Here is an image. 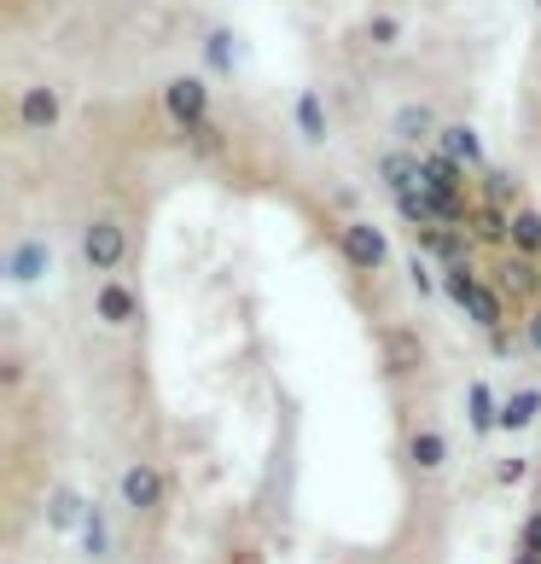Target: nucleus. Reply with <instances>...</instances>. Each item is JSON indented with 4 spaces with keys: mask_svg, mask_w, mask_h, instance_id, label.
<instances>
[{
    "mask_svg": "<svg viewBox=\"0 0 541 564\" xmlns=\"http://www.w3.org/2000/svg\"><path fill=\"white\" fill-rule=\"evenodd\" d=\"M443 291H448V303H454V308H466V321H472V326H484V332H489V338H495V332H507V291H501V285H489L484 274H472V262L443 268Z\"/></svg>",
    "mask_w": 541,
    "mask_h": 564,
    "instance_id": "1",
    "label": "nucleus"
},
{
    "mask_svg": "<svg viewBox=\"0 0 541 564\" xmlns=\"http://www.w3.org/2000/svg\"><path fill=\"white\" fill-rule=\"evenodd\" d=\"M117 495L134 518H158L163 500H170V484H163L158 459H129V466L117 471Z\"/></svg>",
    "mask_w": 541,
    "mask_h": 564,
    "instance_id": "2",
    "label": "nucleus"
},
{
    "mask_svg": "<svg viewBox=\"0 0 541 564\" xmlns=\"http://www.w3.org/2000/svg\"><path fill=\"white\" fill-rule=\"evenodd\" d=\"M82 262L111 280L117 268L129 262V227H122L117 216H94L88 227H82Z\"/></svg>",
    "mask_w": 541,
    "mask_h": 564,
    "instance_id": "3",
    "label": "nucleus"
},
{
    "mask_svg": "<svg viewBox=\"0 0 541 564\" xmlns=\"http://www.w3.org/2000/svg\"><path fill=\"white\" fill-rule=\"evenodd\" d=\"M338 250H344V262L356 268V274H385V262H390V239H385V227L379 221H344L338 227Z\"/></svg>",
    "mask_w": 541,
    "mask_h": 564,
    "instance_id": "4",
    "label": "nucleus"
},
{
    "mask_svg": "<svg viewBox=\"0 0 541 564\" xmlns=\"http://www.w3.org/2000/svg\"><path fill=\"white\" fill-rule=\"evenodd\" d=\"M163 111H170L175 129H204L210 122V88H204V76H175V82H163Z\"/></svg>",
    "mask_w": 541,
    "mask_h": 564,
    "instance_id": "5",
    "label": "nucleus"
},
{
    "mask_svg": "<svg viewBox=\"0 0 541 564\" xmlns=\"http://www.w3.org/2000/svg\"><path fill=\"white\" fill-rule=\"evenodd\" d=\"M379 355H385V372L390 379H413V372L425 367V338H420V326H408V321H397V326H385L379 332Z\"/></svg>",
    "mask_w": 541,
    "mask_h": 564,
    "instance_id": "6",
    "label": "nucleus"
},
{
    "mask_svg": "<svg viewBox=\"0 0 541 564\" xmlns=\"http://www.w3.org/2000/svg\"><path fill=\"white\" fill-rule=\"evenodd\" d=\"M94 321L106 326V332H129L134 321H140V291L129 285V280H99L94 285Z\"/></svg>",
    "mask_w": 541,
    "mask_h": 564,
    "instance_id": "7",
    "label": "nucleus"
},
{
    "mask_svg": "<svg viewBox=\"0 0 541 564\" xmlns=\"http://www.w3.org/2000/svg\"><path fill=\"white\" fill-rule=\"evenodd\" d=\"M58 117H65V99H58V88H47V82H35V88L18 94V122H24L30 134L58 129Z\"/></svg>",
    "mask_w": 541,
    "mask_h": 564,
    "instance_id": "8",
    "label": "nucleus"
},
{
    "mask_svg": "<svg viewBox=\"0 0 541 564\" xmlns=\"http://www.w3.org/2000/svg\"><path fill=\"white\" fill-rule=\"evenodd\" d=\"M390 134H397V145H408V152H420V145L436 134H443V122H436L431 106H420V99H408V106H397V117H390Z\"/></svg>",
    "mask_w": 541,
    "mask_h": 564,
    "instance_id": "9",
    "label": "nucleus"
},
{
    "mask_svg": "<svg viewBox=\"0 0 541 564\" xmlns=\"http://www.w3.org/2000/svg\"><path fill=\"white\" fill-rule=\"evenodd\" d=\"M88 495H82L76 484H53L47 489V530L53 535H71V530H82V524H88Z\"/></svg>",
    "mask_w": 541,
    "mask_h": 564,
    "instance_id": "10",
    "label": "nucleus"
},
{
    "mask_svg": "<svg viewBox=\"0 0 541 564\" xmlns=\"http://www.w3.org/2000/svg\"><path fill=\"white\" fill-rule=\"evenodd\" d=\"M436 152L448 163H461V170H484V140H477V129H466V122H443Z\"/></svg>",
    "mask_w": 541,
    "mask_h": 564,
    "instance_id": "11",
    "label": "nucleus"
},
{
    "mask_svg": "<svg viewBox=\"0 0 541 564\" xmlns=\"http://www.w3.org/2000/svg\"><path fill=\"white\" fill-rule=\"evenodd\" d=\"M408 459H413V471H420V477L443 471V466H448V436L436 431V425H413V436H408Z\"/></svg>",
    "mask_w": 541,
    "mask_h": 564,
    "instance_id": "12",
    "label": "nucleus"
},
{
    "mask_svg": "<svg viewBox=\"0 0 541 564\" xmlns=\"http://www.w3.org/2000/svg\"><path fill=\"white\" fill-rule=\"evenodd\" d=\"M495 285H501L507 297H535V291H541V274H535V262H530V257L507 250L501 268H495Z\"/></svg>",
    "mask_w": 541,
    "mask_h": 564,
    "instance_id": "13",
    "label": "nucleus"
},
{
    "mask_svg": "<svg viewBox=\"0 0 541 564\" xmlns=\"http://www.w3.org/2000/svg\"><path fill=\"white\" fill-rule=\"evenodd\" d=\"M47 262H53L47 239H18V245H12V257H7V274H12L18 285H30V280L47 274Z\"/></svg>",
    "mask_w": 541,
    "mask_h": 564,
    "instance_id": "14",
    "label": "nucleus"
},
{
    "mask_svg": "<svg viewBox=\"0 0 541 564\" xmlns=\"http://www.w3.org/2000/svg\"><path fill=\"white\" fill-rule=\"evenodd\" d=\"M466 234H472L477 245H507V239H512V210H501V204H484V198H477V210H472V221H466Z\"/></svg>",
    "mask_w": 541,
    "mask_h": 564,
    "instance_id": "15",
    "label": "nucleus"
},
{
    "mask_svg": "<svg viewBox=\"0 0 541 564\" xmlns=\"http://www.w3.org/2000/svg\"><path fill=\"white\" fill-rule=\"evenodd\" d=\"M379 175H385V186H390V198L408 193V186H420V152H408V145L385 152V158H379Z\"/></svg>",
    "mask_w": 541,
    "mask_h": 564,
    "instance_id": "16",
    "label": "nucleus"
},
{
    "mask_svg": "<svg viewBox=\"0 0 541 564\" xmlns=\"http://www.w3.org/2000/svg\"><path fill=\"white\" fill-rule=\"evenodd\" d=\"M420 245L436 250V257H443L448 268H461V262H466V250H472V234H466V227H425Z\"/></svg>",
    "mask_w": 541,
    "mask_h": 564,
    "instance_id": "17",
    "label": "nucleus"
},
{
    "mask_svg": "<svg viewBox=\"0 0 541 564\" xmlns=\"http://www.w3.org/2000/svg\"><path fill=\"white\" fill-rule=\"evenodd\" d=\"M291 117H297V134H303L309 145H321V140H326V99H321L315 88H303V94H297Z\"/></svg>",
    "mask_w": 541,
    "mask_h": 564,
    "instance_id": "18",
    "label": "nucleus"
},
{
    "mask_svg": "<svg viewBox=\"0 0 541 564\" xmlns=\"http://www.w3.org/2000/svg\"><path fill=\"white\" fill-rule=\"evenodd\" d=\"M507 250H518V257H541V210H530V204H518L512 210V239H507Z\"/></svg>",
    "mask_w": 541,
    "mask_h": 564,
    "instance_id": "19",
    "label": "nucleus"
},
{
    "mask_svg": "<svg viewBox=\"0 0 541 564\" xmlns=\"http://www.w3.org/2000/svg\"><path fill=\"white\" fill-rule=\"evenodd\" d=\"M397 216L413 227V234H425V227H443V221H436V204H431L425 186H408V193H397Z\"/></svg>",
    "mask_w": 541,
    "mask_h": 564,
    "instance_id": "20",
    "label": "nucleus"
},
{
    "mask_svg": "<svg viewBox=\"0 0 541 564\" xmlns=\"http://www.w3.org/2000/svg\"><path fill=\"white\" fill-rule=\"evenodd\" d=\"M541 420V390H512L501 402V431H530Z\"/></svg>",
    "mask_w": 541,
    "mask_h": 564,
    "instance_id": "21",
    "label": "nucleus"
},
{
    "mask_svg": "<svg viewBox=\"0 0 541 564\" xmlns=\"http://www.w3.org/2000/svg\"><path fill=\"white\" fill-rule=\"evenodd\" d=\"M472 431H477V436L501 431V402H495V390H489L484 379L472 384Z\"/></svg>",
    "mask_w": 541,
    "mask_h": 564,
    "instance_id": "22",
    "label": "nucleus"
},
{
    "mask_svg": "<svg viewBox=\"0 0 541 564\" xmlns=\"http://www.w3.org/2000/svg\"><path fill=\"white\" fill-rule=\"evenodd\" d=\"M204 58H210V70H216V76H234V65H239L234 35H227V30H210V35H204Z\"/></svg>",
    "mask_w": 541,
    "mask_h": 564,
    "instance_id": "23",
    "label": "nucleus"
},
{
    "mask_svg": "<svg viewBox=\"0 0 541 564\" xmlns=\"http://www.w3.org/2000/svg\"><path fill=\"white\" fill-rule=\"evenodd\" d=\"M512 198H518V181H512L507 170H489V175H484V204H501V210H507ZM512 210H518V204H512Z\"/></svg>",
    "mask_w": 541,
    "mask_h": 564,
    "instance_id": "24",
    "label": "nucleus"
},
{
    "mask_svg": "<svg viewBox=\"0 0 541 564\" xmlns=\"http://www.w3.org/2000/svg\"><path fill=\"white\" fill-rule=\"evenodd\" d=\"M82 541H88V558H106L111 553V530H106V512H88V524H82Z\"/></svg>",
    "mask_w": 541,
    "mask_h": 564,
    "instance_id": "25",
    "label": "nucleus"
},
{
    "mask_svg": "<svg viewBox=\"0 0 541 564\" xmlns=\"http://www.w3.org/2000/svg\"><path fill=\"white\" fill-rule=\"evenodd\" d=\"M367 41H372V47H397V41H402V18L372 12V18H367Z\"/></svg>",
    "mask_w": 541,
    "mask_h": 564,
    "instance_id": "26",
    "label": "nucleus"
},
{
    "mask_svg": "<svg viewBox=\"0 0 541 564\" xmlns=\"http://www.w3.org/2000/svg\"><path fill=\"white\" fill-rule=\"evenodd\" d=\"M524 477H530V459H495V484H501V489H518V484H524Z\"/></svg>",
    "mask_w": 541,
    "mask_h": 564,
    "instance_id": "27",
    "label": "nucleus"
},
{
    "mask_svg": "<svg viewBox=\"0 0 541 564\" xmlns=\"http://www.w3.org/2000/svg\"><path fill=\"white\" fill-rule=\"evenodd\" d=\"M518 553H535L541 558V507L524 518V530H518Z\"/></svg>",
    "mask_w": 541,
    "mask_h": 564,
    "instance_id": "28",
    "label": "nucleus"
},
{
    "mask_svg": "<svg viewBox=\"0 0 541 564\" xmlns=\"http://www.w3.org/2000/svg\"><path fill=\"white\" fill-rule=\"evenodd\" d=\"M186 140H193V145H198L204 158H210V152H221V129H216V122H204V129H193Z\"/></svg>",
    "mask_w": 541,
    "mask_h": 564,
    "instance_id": "29",
    "label": "nucleus"
},
{
    "mask_svg": "<svg viewBox=\"0 0 541 564\" xmlns=\"http://www.w3.org/2000/svg\"><path fill=\"white\" fill-rule=\"evenodd\" d=\"M408 274H413V285H420V291H431V262H425V257H413Z\"/></svg>",
    "mask_w": 541,
    "mask_h": 564,
    "instance_id": "30",
    "label": "nucleus"
},
{
    "mask_svg": "<svg viewBox=\"0 0 541 564\" xmlns=\"http://www.w3.org/2000/svg\"><path fill=\"white\" fill-rule=\"evenodd\" d=\"M0 384H7V390L24 384V361H7V367H0Z\"/></svg>",
    "mask_w": 541,
    "mask_h": 564,
    "instance_id": "31",
    "label": "nucleus"
},
{
    "mask_svg": "<svg viewBox=\"0 0 541 564\" xmlns=\"http://www.w3.org/2000/svg\"><path fill=\"white\" fill-rule=\"evenodd\" d=\"M524 338H530V349H541V308H535V315L524 321Z\"/></svg>",
    "mask_w": 541,
    "mask_h": 564,
    "instance_id": "32",
    "label": "nucleus"
},
{
    "mask_svg": "<svg viewBox=\"0 0 541 564\" xmlns=\"http://www.w3.org/2000/svg\"><path fill=\"white\" fill-rule=\"evenodd\" d=\"M512 564H541V558H535V553H518V558H512Z\"/></svg>",
    "mask_w": 541,
    "mask_h": 564,
    "instance_id": "33",
    "label": "nucleus"
},
{
    "mask_svg": "<svg viewBox=\"0 0 541 564\" xmlns=\"http://www.w3.org/2000/svg\"><path fill=\"white\" fill-rule=\"evenodd\" d=\"M535 507H541V484H535Z\"/></svg>",
    "mask_w": 541,
    "mask_h": 564,
    "instance_id": "34",
    "label": "nucleus"
},
{
    "mask_svg": "<svg viewBox=\"0 0 541 564\" xmlns=\"http://www.w3.org/2000/svg\"><path fill=\"white\" fill-rule=\"evenodd\" d=\"M535 7H541V0H535Z\"/></svg>",
    "mask_w": 541,
    "mask_h": 564,
    "instance_id": "35",
    "label": "nucleus"
}]
</instances>
